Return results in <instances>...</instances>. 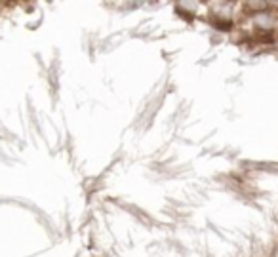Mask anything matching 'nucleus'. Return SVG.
Returning <instances> with one entry per match:
<instances>
[{"instance_id":"f257e3e1","label":"nucleus","mask_w":278,"mask_h":257,"mask_svg":"<svg viewBox=\"0 0 278 257\" xmlns=\"http://www.w3.org/2000/svg\"><path fill=\"white\" fill-rule=\"evenodd\" d=\"M252 21L257 29H261V31H270L274 25H276V16L269 12V10H263V12H255L254 16H252Z\"/></svg>"}]
</instances>
